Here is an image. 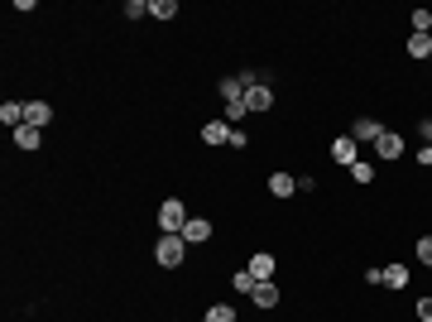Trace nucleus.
<instances>
[{
	"mask_svg": "<svg viewBox=\"0 0 432 322\" xmlns=\"http://www.w3.org/2000/svg\"><path fill=\"white\" fill-rule=\"evenodd\" d=\"M413 34H432V10H413Z\"/></svg>",
	"mask_w": 432,
	"mask_h": 322,
	"instance_id": "412c9836",
	"label": "nucleus"
},
{
	"mask_svg": "<svg viewBox=\"0 0 432 322\" xmlns=\"http://www.w3.org/2000/svg\"><path fill=\"white\" fill-rule=\"evenodd\" d=\"M183 240H188V245H202V240H212V221H207V216H188V226H183Z\"/></svg>",
	"mask_w": 432,
	"mask_h": 322,
	"instance_id": "7ed1b4c3",
	"label": "nucleus"
},
{
	"mask_svg": "<svg viewBox=\"0 0 432 322\" xmlns=\"http://www.w3.org/2000/svg\"><path fill=\"white\" fill-rule=\"evenodd\" d=\"M221 97H226V102H245V82H240V77H226V82H221Z\"/></svg>",
	"mask_w": 432,
	"mask_h": 322,
	"instance_id": "dca6fc26",
	"label": "nucleus"
},
{
	"mask_svg": "<svg viewBox=\"0 0 432 322\" xmlns=\"http://www.w3.org/2000/svg\"><path fill=\"white\" fill-rule=\"evenodd\" d=\"M250 299H255V308H279V284H274V279H269V284H255Z\"/></svg>",
	"mask_w": 432,
	"mask_h": 322,
	"instance_id": "9d476101",
	"label": "nucleus"
},
{
	"mask_svg": "<svg viewBox=\"0 0 432 322\" xmlns=\"http://www.w3.org/2000/svg\"><path fill=\"white\" fill-rule=\"evenodd\" d=\"M274 106V92L264 87V82H255L250 92H245V111H269Z\"/></svg>",
	"mask_w": 432,
	"mask_h": 322,
	"instance_id": "39448f33",
	"label": "nucleus"
},
{
	"mask_svg": "<svg viewBox=\"0 0 432 322\" xmlns=\"http://www.w3.org/2000/svg\"><path fill=\"white\" fill-rule=\"evenodd\" d=\"M207 322H235V308H230V303H212V308H207Z\"/></svg>",
	"mask_w": 432,
	"mask_h": 322,
	"instance_id": "aec40b11",
	"label": "nucleus"
},
{
	"mask_svg": "<svg viewBox=\"0 0 432 322\" xmlns=\"http://www.w3.org/2000/svg\"><path fill=\"white\" fill-rule=\"evenodd\" d=\"M183 255H188V240H183V236H159L154 260H159L164 269H178V265H183Z\"/></svg>",
	"mask_w": 432,
	"mask_h": 322,
	"instance_id": "f257e3e1",
	"label": "nucleus"
},
{
	"mask_svg": "<svg viewBox=\"0 0 432 322\" xmlns=\"http://www.w3.org/2000/svg\"><path fill=\"white\" fill-rule=\"evenodd\" d=\"M159 226H164V236H183V226H188V207H183L178 198H164V207H159Z\"/></svg>",
	"mask_w": 432,
	"mask_h": 322,
	"instance_id": "f03ea898",
	"label": "nucleus"
},
{
	"mask_svg": "<svg viewBox=\"0 0 432 322\" xmlns=\"http://www.w3.org/2000/svg\"><path fill=\"white\" fill-rule=\"evenodd\" d=\"M149 15V0H125V19H144Z\"/></svg>",
	"mask_w": 432,
	"mask_h": 322,
	"instance_id": "4be33fe9",
	"label": "nucleus"
},
{
	"mask_svg": "<svg viewBox=\"0 0 432 322\" xmlns=\"http://www.w3.org/2000/svg\"><path fill=\"white\" fill-rule=\"evenodd\" d=\"M384 284H389V289H404V284H409V265H389V269H384Z\"/></svg>",
	"mask_w": 432,
	"mask_h": 322,
	"instance_id": "f3484780",
	"label": "nucleus"
},
{
	"mask_svg": "<svg viewBox=\"0 0 432 322\" xmlns=\"http://www.w3.org/2000/svg\"><path fill=\"white\" fill-rule=\"evenodd\" d=\"M0 120L19 130V125H24V106H19V102H5V106H0Z\"/></svg>",
	"mask_w": 432,
	"mask_h": 322,
	"instance_id": "2eb2a0df",
	"label": "nucleus"
},
{
	"mask_svg": "<svg viewBox=\"0 0 432 322\" xmlns=\"http://www.w3.org/2000/svg\"><path fill=\"white\" fill-rule=\"evenodd\" d=\"M269 193H274V198H288V193H298V178H288V173H274V178H269Z\"/></svg>",
	"mask_w": 432,
	"mask_h": 322,
	"instance_id": "4468645a",
	"label": "nucleus"
},
{
	"mask_svg": "<svg viewBox=\"0 0 432 322\" xmlns=\"http://www.w3.org/2000/svg\"><path fill=\"white\" fill-rule=\"evenodd\" d=\"M250 274H255L259 284H269V279H274V255H264V250H259V255L250 260Z\"/></svg>",
	"mask_w": 432,
	"mask_h": 322,
	"instance_id": "9b49d317",
	"label": "nucleus"
},
{
	"mask_svg": "<svg viewBox=\"0 0 432 322\" xmlns=\"http://www.w3.org/2000/svg\"><path fill=\"white\" fill-rule=\"evenodd\" d=\"M380 135H384V125H380V120H370V115H360V120L351 125V140H355V144H360V140H370V144H375Z\"/></svg>",
	"mask_w": 432,
	"mask_h": 322,
	"instance_id": "20e7f679",
	"label": "nucleus"
},
{
	"mask_svg": "<svg viewBox=\"0 0 432 322\" xmlns=\"http://www.w3.org/2000/svg\"><path fill=\"white\" fill-rule=\"evenodd\" d=\"M39 140H43L39 125H19V130H14V144H19V149H39Z\"/></svg>",
	"mask_w": 432,
	"mask_h": 322,
	"instance_id": "ddd939ff",
	"label": "nucleus"
},
{
	"mask_svg": "<svg viewBox=\"0 0 432 322\" xmlns=\"http://www.w3.org/2000/svg\"><path fill=\"white\" fill-rule=\"evenodd\" d=\"M149 15H159V19H173V15H178V0H149Z\"/></svg>",
	"mask_w": 432,
	"mask_h": 322,
	"instance_id": "6ab92c4d",
	"label": "nucleus"
},
{
	"mask_svg": "<svg viewBox=\"0 0 432 322\" xmlns=\"http://www.w3.org/2000/svg\"><path fill=\"white\" fill-rule=\"evenodd\" d=\"M331 159L351 169V164H355V140H351V135H341V140H331Z\"/></svg>",
	"mask_w": 432,
	"mask_h": 322,
	"instance_id": "1a4fd4ad",
	"label": "nucleus"
},
{
	"mask_svg": "<svg viewBox=\"0 0 432 322\" xmlns=\"http://www.w3.org/2000/svg\"><path fill=\"white\" fill-rule=\"evenodd\" d=\"M418 135H423V140H428V144H432V115H428V120H423V125H418Z\"/></svg>",
	"mask_w": 432,
	"mask_h": 322,
	"instance_id": "cd10ccee",
	"label": "nucleus"
},
{
	"mask_svg": "<svg viewBox=\"0 0 432 322\" xmlns=\"http://www.w3.org/2000/svg\"><path fill=\"white\" fill-rule=\"evenodd\" d=\"M255 284H259V279H255L250 269H235V279H230V289H235V294H255Z\"/></svg>",
	"mask_w": 432,
	"mask_h": 322,
	"instance_id": "a211bd4d",
	"label": "nucleus"
},
{
	"mask_svg": "<svg viewBox=\"0 0 432 322\" xmlns=\"http://www.w3.org/2000/svg\"><path fill=\"white\" fill-rule=\"evenodd\" d=\"M230 130H235L230 120H212V125H202V140L207 144H230Z\"/></svg>",
	"mask_w": 432,
	"mask_h": 322,
	"instance_id": "0eeeda50",
	"label": "nucleus"
},
{
	"mask_svg": "<svg viewBox=\"0 0 432 322\" xmlns=\"http://www.w3.org/2000/svg\"><path fill=\"white\" fill-rule=\"evenodd\" d=\"M418 164H423V169H432V144H423V149H418Z\"/></svg>",
	"mask_w": 432,
	"mask_h": 322,
	"instance_id": "a878e982",
	"label": "nucleus"
},
{
	"mask_svg": "<svg viewBox=\"0 0 432 322\" xmlns=\"http://www.w3.org/2000/svg\"><path fill=\"white\" fill-rule=\"evenodd\" d=\"M375 149H380V159H399V154H404V140H399L394 130H384V135L375 140Z\"/></svg>",
	"mask_w": 432,
	"mask_h": 322,
	"instance_id": "6e6552de",
	"label": "nucleus"
},
{
	"mask_svg": "<svg viewBox=\"0 0 432 322\" xmlns=\"http://www.w3.org/2000/svg\"><path fill=\"white\" fill-rule=\"evenodd\" d=\"M413 250H418V260H423V265H428V269H432V236H423V240H418Z\"/></svg>",
	"mask_w": 432,
	"mask_h": 322,
	"instance_id": "b1692460",
	"label": "nucleus"
},
{
	"mask_svg": "<svg viewBox=\"0 0 432 322\" xmlns=\"http://www.w3.org/2000/svg\"><path fill=\"white\" fill-rule=\"evenodd\" d=\"M409 58H432V34H409Z\"/></svg>",
	"mask_w": 432,
	"mask_h": 322,
	"instance_id": "f8f14e48",
	"label": "nucleus"
},
{
	"mask_svg": "<svg viewBox=\"0 0 432 322\" xmlns=\"http://www.w3.org/2000/svg\"><path fill=\"white\" fill-rule=\"evenodd\" d=\"M48 120H53V111H48V102H24V125H39V130H43Z\"/></svg>",
	"mask_w": 432,
	"mask_h": 322,
	"instance_id": "423d86ee",
	"label": "nucleus"
},
{
	"mask_svg": "<svg viewBox=\"0 0 432 322\" xmlns=\"http://www.w3.org/2000/svg\"><path fill=\"white\" fill-rule=\"evenodd\" d=\"M351 173H355V183H370V178H375V169H370L365 159H355V164H351Z\"/></svg>",
	"mask_w": 432,
	"mask_h": 322,
	"instance_id": "5701e85b",
	"label": "nucleus"
},
{
	"mask_svg": "<svg viewBox=\"0 0 432 322\" xmlns=\"http://www.w3.org/2000/svg\"><path fill=\"white\" fill-rule=\"evenodd\" d=\"M240 115H245V102H226V120L230 125H240Z\"/></svg>",
	"mask_w": 432,
	"mask_h": 322,
	"instance_id": "393cba45",
	"label": "nucleus"
},
{
	"mask_svg": "<svg viewBox=\"0 0 432 322\" xmlns=\"http://www.w3.org/2000/svg\"><path fill=\"white\" fill-rule=\"evenodd\" d=\"M418 318H423V322H432V299H423V303H418Z\"/></svg>",
	"mask_w": 432,
	"mask_h": 322,
	"instance_id": "bb28decb",
	"label": "nucleus"
}]
</instances>
